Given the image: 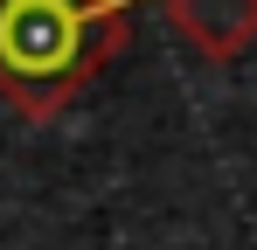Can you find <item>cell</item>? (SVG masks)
<instances>
[{
    "label": "cell",
    "mask_w": 257,
    "mask_h": 250,
    "mask_svg": "<svg viewBox=\"0 0 257 250\" xmlns=\"http://www.w3.org/2000/svg\"><path fill=\"white\" fill-rule=\"evenodd\" d=\"M125 35L118 0H0V97L35 125L56 118Z\"/></svg>",
    "instance_id": "cell-1"
},
{
    "label": "cell",
    "mask_w": 257,
    "mask_h": 250,
    "mask_svg": "<svg viewBox=\"0 0 257 250\" xmlns=\"http://www.w3.org/2000/svg\"><path fill=\"white\" fill-rule=\"evenodd\" d=\"M160 14L209 63H229V56H243L257 42V0H160Z\"/></svg>",
    "instance_id": "cell-2"
}]
</instances>
